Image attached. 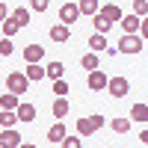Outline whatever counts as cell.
<instances>
[{
    "label": "cell",
    "mask_w": 148,
    "mask_h": 148,
    "mask_svg": "<svg viewBox=\"0 0 148 148\" xmlns=\"http://www.w3.org/2000/svg\"><path fill=\"white\" fill-rule=\"evenodd\" d=\"M30 83H33V80L27 77V71H9V74H6V89L15 92V95H27Z\"/></svg>",
    "instance_id": "obj_1"
},
{
    "label": "cell",
    "mask_w": 148,
    "mask_h": 148,
    "mask_svg": "<svg viewBox=\"0 0 148 148\" xmlns=\"http://www.w3.org/2000/svg\"><path fill=\"white\" fill-rule=\"evenodd\" d=\"M104 116H86V119H77V133H80V136H92V133H98V130H101L104 127Z\"/></svg>",
    "instance_id": "obj_2"
},
{
    "label": "cell",
    "mask_w": 148,
    "mask_h": 148,
    "mask_svg": "<svg viewBox=\"0 0 148 148\" xmlns=\"http://www.w3.org/2000/svg\"><path fill=\"white\" fill-rule=\"evenodd\" d=\"M119 51L121 53H139L142 51V36L139 33H125L119 42Z\"/></svg>",
    "instance_id": "obj_3"
},
{
    "label": "cell",
    "mask_w": 148,
    "mask_h": 148,
    "mask_svg": "<svg viewBox=\"0 0 148 148\" xmlns=\"http://www.w3.org/2000/svg\"><path fill=\"white\" fill-rule=\"evenodd\" d=\"M107 92L113 95V98H125V95H130V80L127 77H110Z\"/></svg>",
    "instance_id": "obj_4"
},
{
    "label": "cell",
    "mask_w": 148,
    "mask_h": 148,
    "mask_svg": "<svg viewBox=\"0 0 148 148\" xmlns=\"http://www.w3.org/2000/svg\"><path fill=\"white\" fill-rule=\"evenodd\" d=\"M86 86H89L92 92H101V89H107L110 86V77L104 71H89V80H86Z\"/></svg>",
    "instance_id": "obj_5"
},
{
    "label": "cell",
    "mask_w": 148,
    "mask_h": 148,
    "mask_svg": "<svg viewBox=\"0 0 148 148\" xmlns=\"http://www.w3.org/2000/svg\"><path fill=\"white\" fill-rule=\"evenodd\" d=\"M77 18H83L80 15V6L77 3H62V9H59V21H62V24H74Z\"/></svg>",
    "instance_id": "obj_6"
},
{
    "label": "cell",
    "mask_w": 148,
    "mask_h": 148,
    "mask_svg": "<svg viewBox=\"0 0 148 148\" xmlns=\"http://www.w3.org/2000/svg\"><path fill=\"white\" fill-rule=\"evenodd\" d=\"M77 6H80L83 18H95L98 12H101V0H77Z\"/></svg>",
    "instance_id": "obj_7"
},
{
    "label": "cell",
    "mask_w": 148,
    "mask_h": 148,
    "mask_svg": "<svg viewBox=\"0 0 148 148\" xmlns=\"http://www.w3.org/2000/svg\"><path fill=\"white\" fill-rule=\"evenodd\" d=\"M68 36H71V27L68 24H62V21H56L53 27H51V39L59 45V42H68Z\"/></svg>",
    "instance_id": "obj_8"
},
{
    "label": "cell",
    "mask_w": 148,
    "mask_h": 148,
    "mask_svg": "<svg viewBox=\"0 0 148 148\" xmlns=\"http://www.w3.org/2000/svg\"><path fill=\"white\" fill-rule=\"evenodd\" d=\"M0 142H3L6 148H18V145H21L24 139H21V133H18L15 127H6L3 133H0Z\"/></svg>",
    "instance_id": "obj_9"
},
{
    "label": "cell",
    "mask_w": 148,
    "mask_h": 148,
    "mask_svg": "<svg viewBox=\"0 0 148 148\" xmlns=\"http://www.w3.org/2000/svg\"><path fill=\"white\" fill-rule=\"evenodd\" d=\"M139 27H142V18L133 15V12H127V15L121 18V30L125 33H139Z\"/></svg>",
    "instance_id": "obj_10"
},
{
    "label": "cell",
    "mask_w": 148,
    "mask_h": 148,
    "mask_svg": "<svg viewBox=\"0 0 148 148\" xmlns=\"http://www.w3.org/2000/svg\"><path fill=\"white\" fill-rule=\"evenodd\" d=\"M42 56H45V47L42 45H27L24 47V59H27V62H42Z\"/></svg>",
    "instance_id": "obj_11"
},
{
    "label": "cell",
    "mask_w": 148,
    "mask_h": 148,
    "mask_svg": "<svg viewBox=\"0 0 148 148\" xmlns=\"http://www.w3.org/2000/svg\"><path fill=\"white\" fill-rule=\"evenodd\" d=\"M101 12L113 21V24H121V18H125V12H121V6L119 3H107V6H101Z\"/></svg>",
    "instance_id": "obj_12"
},
{
    "label": "cell",
    "mask_w": 148,
    "mask_h": 148,
    "mask_svg": "<svg viewBox=\"0 0 148 148\" xmlns=\"http://www.w3.org/2000/svg\"><path fill=\"white\" fill-rule=\"evenodd\" d=\"M24 71H27V77H30L33 83H39L42 77H47V68H42L39 62H27V68H24Z\"/></svg>",
    "instance_id": "obj_13"
},
{
    "label": "cell",
    "mask_w": 148,
    "mask_h": 148,
    "mask_svg": "<svg viewBox=\"0 0 148 148\" xmlns=\"http://www.w3.org/2000/svg\"><path fill=\"white\" fill-rule=\"evenodd\" d=\"M65 136H68V130H65V125H62V121H56V125L47 130V142H62Z\"/></svg>",
    "instance_id": "obj_14"
},
{
    "label": "cell",
    "mask_w": 148,
    "mask_h": 148,
    "mask_svg": "<svg viewBox=\"0 0 148 148\" xmlns=\"http://www.w3.org/2000/svg\"><path fill=\"white\" fill-rule=\"evenodd\" d=\"M89 47H92L95 53L107 51V36H104V33H92V36H89Z\"/></svg>",
    "instance_id": "obj_15"
},
{
    "label": "cell",
    "mask_w": 148,
    "mask_h": 148,
    "mask_svg": "<svg viewBox=\"0 0 148 148\" xmlns=\"http://www.w3.org/2000/svg\"><path fill=\"white\" fill-rule=\"evenodd\" d=\"M51 110H53V119H56V121H62V119L68 116V101H65V98H56Z\"/></svg>",
    "instance_id": "obj_16"
},
{
    "label": "cell",
    "mask_w": 148,
    "mask_h": 148,
    "mask_svg": "<svg viewBox=\"0 0 148 148\" xmlns=\"http://www.w3.org/2000/svg\"><path fill=\"white\" fill-rule=\"evenodd\" d=\"M15 121H21L18 119V110H3V113H0V125H3V130L6 127H15Z\"/></svg>",
    "instance_id": "obj_17"
},
{
    "label": "cell",
    "mask_w": 148,
    "mask_h": 148,
    "mask_svg": "<svg viewBox=\"0 0 148 148\" xmlns=\"http://www.w3.org/2000/svg\"><path fill=\"white\" fill-rule=\"evenodd\" d=\"M110 27H113V21H110L104 12H98V15H95V33H104V36H107Z\"/></svg>",
    "instance_id": "obj_18"
},
{
    "label": "cell",
    "mask_w": 148,
    "mask_h": 148,
    "mask_svg": "<svg viewBox=\"0 0 148 148\" xmlns=\"http://www.w3.org/2000/svg\"><path fill=\"white\" fill-rule=\"evenodd\" d=\"M18 98H21V95H15V92H6L3 98H0V107H3V110H18V107H21V101H18Z\"/></svg>",
    "instance_id": "obj_19"
},
{
    "label": "cell",
    "mask_w": 148,
    "mask_h": 148,
    "mask_svg": "<svg viewBox=\"0 0 148 148\" xmlns=\"http://www.w3.org/2000/svg\"><path fill=\"white\" fill-rule=\"evenodd\" d=\"M18 119H21V121H36V107L24 101V104L18 107Z\"/></svg>",
    "instance_id": "obj_20"
},
{
    "label": "cell",
    "mask_w": 148,
    "mask_h": 148,
    "mask_svg": "<svg viewBox=\"0 0 148 148\" xmlns=\"http://www.w3.org/2000/svg\"><path fill=\"white\" fill-rule=\"evenodd\" d=\"M80 65H83L86 71H98V53H95V51L83 53V56H80Z\"/></svg>",
    "instance_id": "obj_21"
},
{
    "label": "cell",
    "mask_w": 148,
    "mask_h": 148,
    "mask_svg": "<svg viewBox=\"0 0 148 148\" xmlns=\"http://www.w3.org/2000/svg\"><path fill=\"white\" fill-rule=\"evenodd\" d=\"M130 119L133 121H148V104H133L130 107Z\"/></svg>",
    "instance_id": "obj_22"
},
{
    "label": "cell",
    "mask_w": 148,
    "mask_h": 148,
    "mask_svg": "<svg viewBox=\"0 0 148 148\" xmlns=\"http://www.w3.org/2000/svg\"><path fill=\"white\" fill-rule=\"evenodd\" d=\"M18 30H21V24H18L15 18H6V21H3V39H15Z\"/></svg>",
    "instance_id": "obj_23"
},
{
    "label": "cell",
    "mask_w": 148,
    "mask_h": 148,
    "mask_svg": "<svg viewBox=\"0 0 148 148\" xmlns=\"http://www.w3.org/2000/svg\"><path fill=\"white\" fill-rule=\"evenodd\" d=\"M130 121H133L130 116H127V119H113V121H110V127H113L116 133H127V130H130Z\"/></svg>",
    "instance_id": "obj_24"
},
{
    "label": "cell",
    "mask_w": 148,
    "mask_h": 148,
    "mask_svg": "<svg viewBox=\"0 0 148 148\" xmlns=\"http://www.w3.org/2000/svg\"><path fill=\"white\" fill-rule=\"evenodd\" d=\"M62 74H65V65L62 62H47V77H51V80H59Z\"/></svg>",
    "instance_id": "obj_25"
},
{
    "label": "cell",
    "mask_w": 148,
    "mask_h": 148,
    "mask_svg": "<svg viewBox=\"0 0 148 148\" xmlns=\"http://www.w3.org/2000/svg\"><path fill=\"white\" fill-rule=\"evenodd\" d=\"M12 18H15V21L21 24V27H27V24H30V9H24V6H18L15 12H12Z\"/></svg>",
    "instance_id": "obj_26"
},
{
    "label": "cell",
    "mask_w": 148,
    "mask_h": 148,
    "mask_svg": "<svg viewBox=\"0 0 148 148\" xmlns=\"http://www.w3.org/2000/svg\"><path fill=\"white\" fill-rule=\"evenodd\" d=\"M53 95H56V98H65V95H68V83H65L62 77L53 80Z\"/></svg>",
    "instance_id": "obj_27"
},
{
    "label": "cell",
    "mask_w": 148,
    "mask_h": 148,
    "mask_svg": "<svg viewBox=\"0 0 148 148\" xmlns=\"http://www.w3.org/2000/svg\"><path fill=\"white\" fill-rule=\"evenodd\" d=\"M133 15H139V18L148 15V0H133Z\"/></svg>",
    "instance_id": "obj_28"
},
{
    "label": "cell",
    "mask_w": 148,
    "mask_h": 148,
    "mask_svg": "<svg viewBox=\"0 0 148 148\" xmlns=\"http://www.w3.org/2000/svg\"><path fill=\"white\" fill-rule=\"evenodd\" d=\"M62 148H83V136H80V133H77V136H65Z\"/></svg>",
    "instance_id": "obj_29"
},
{
    "label": "cell",
    "mask_w": 148,
    "mask_h": 148,
    "mask_svg": "<svg viewBox=\"0 0 148 148\" xmlns=\"http://www.w3.org/2000/svg\"><path fill=\"white\" fill-rule=\"evenodd\" d=\"M47 6H51V0H30V9L33 12H45Z\"/></svg>",
    "instance_id": "obj_30"
},
{
    "label": "cell",
    "mask_w": 148,
    "mask_h": 148,
    "mask_svg": "<svg viewBox=\"0 0 148 148\" xmlns=\"http://www.w3.org/2000/svg\"><path fill=\"white\" fill-rule=\"evenodd\" d=\"M0 56H12V39H3V42H0Z\"/></svg>",
    "instance_id": "obj_31"
},
{
    "label": "cell",
    "mask_w": 148,
    "mask_h": 148,
    "mask_svg": "<svg viewBox=\"0 0 148 148\" xmlns=\"http://www.w3.org/2000/svg\"><path fill=\"white\" fill-rule=\"evenodd\" d=\"M139 36H142V39H148V15L142 18V27H139Z\"/></svg>",
    "instance_id": "obj_32"
},
{
    "label": "cell",
    "mask_w": 148,
    "mask_h": 148,
    "mask_svg": "<svg viewBox=\"0 0 148 148\" xmlns=\"http://www.w3.org/2000/svg\"><path fill=\"white\" fill-rule=\"evenodd\" d=\"M139 142H142V145H148V127H145V130L139 133Z\"/></svg>",
    "instance_id": "obj_33"
},
{
    "label": "cell",
    "mask_w": 148,
    "mask_h": 148,
    "mask_svg": "<svg viewBox=\"0 0 148 148\" xmlns=\"http://www.w3.org/2000/svg\"><path fill=\"white\" fill-rule=\"evenodd\" d=\"M18 148H36V145H33V142H21Z\"/></svg>",
    "instance_id": "obj_34"
},
{
    "label": "cell",
    "mask_w": 148,
    "mask_h": 148,
    "mask_svg": "<svg viewBox=\"0 0 148 148\" xmlns=\"http://www.w3.org/2000/svg\"><path fill=\"white\" fill-rule=\"evenodd\" d=\"M65 3H77V0H65Z\"/></svg>",
    "instance_id": "obj_35"
}]
</instances>
